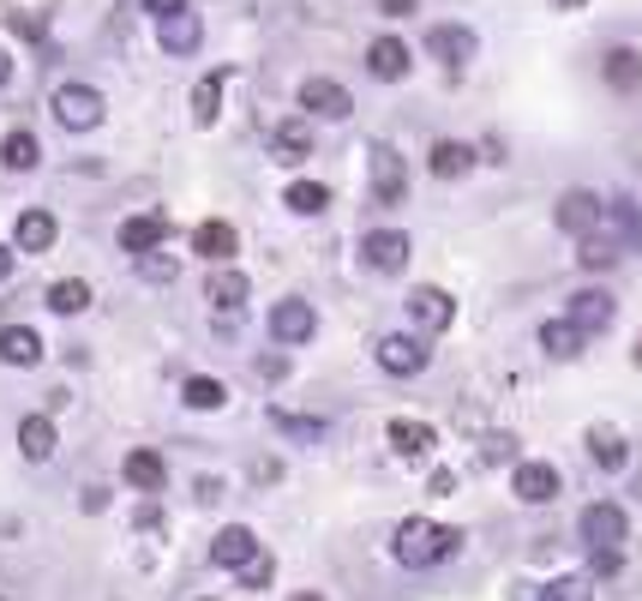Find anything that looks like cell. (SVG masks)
Instances as JSON below:
<instances>
[{
  "label": "cell",
  "instance_id": "obj_1",
  "mask_svg": "<svg viewBox=\"0 0 642 601\" xmlns=\"http://www.w3.org/2000/svg\"><path fill=\"white\" fill-rule=\"evenodd\" d=\"M457 548H462V530H451V523H432V518H409V523H397V541H391L397 565H409V571L444 565Z\"/></svg>",
  "mask_w": 642,
  "mask_h": 601
},
{
  "label": "cell",
  "instance_id": "obj_2",
  "mask_svg": "<svg viewBox=\"0 0 642 601\" xmlns=\"http://www.w3.org/2000/svg\"><path fill=\"white\" fill-rule=\"evenodd\" d=\"M49 109H54V121H61L67 133H91V127H102L109 102H102V91H97V84H61Z\"/></svg>",
  "mask_w": 642,
  "mask_h": 601
},
{
  "label": "cell",
  "instance_id": "obj_3",
  "mask_svg": "<svg viewBox=\"0 0 642 601\" xmlns=\"http://www.w3.org/2000/svg\"><path fill=\"white\" fill-rule=\"evenodd\" d=\"M312 331H319V313H312V301H301V296H282L277 307H271V337L282 349H301V343H312Z\"/></svg>",
  "mask_w": 642,
  "mask_h": 601
},
{
  "label": "cell",
  "instance_id": "obj_4",
  "mask_svg": "<svg viewBox=\"0 0 642 601\" xmlns=\"http://www.w3.org/2000/svg\"><path fill=\"white\" fill-rule=\"evenodd\" d=\"M379 368L384 373H397V379H414V373H427V361H432V349L421 343V337H409V331H391V337H379Z\"/></svg>",
  "mask_w": 642,
  "mask_h": 601
},
{
  "label": "cell",
  "instance_id": "obj_5",
  "mask_svg": "<svg viewBox=\"0 0 642 601\" xmlns=\"http://www.w3.org/2000/svg\"><path fill=\"white\" fill-rule=\"evenodd\" d=\"M511 488H516L522 505H552V500L564 493V481H559V469H552V463L516 458V463H511Z\"/></svg>",
  "mask_w": 642,
  "mask_h": 601
},
{
  "label": "cell",
  "instance_id": "obj_6",
  "mask_svg": "<svg viewBox=\"0 0 642 601\" xmlns=\"http://www.w3.org/2000/svg\"><path fill=\"white\" fill-rule=\"evenodd\" d=\"M624 535H631V518H624L619 500H594L582 511V541L589 548H624Z\"/></svg>",
  "mask_w": 642,
  "mask_h": 601
},
{
  "label": "cell",
  "instance_id": "obj_7",
  "mask_svg": "<svg viewBox=\"0 0 642 601\" xmlns=\"http://www.w3.org/2000/svg\"><path fill=\"white\" fill-rule=\"evenodd\" d=\"M427 54L457 72V67H469L474 54H481V37H474L469 24H432V31H427Z\"/></svg>",
  "mask_w": 642,
  "mask_h": 601
},
{
  "label": "cell",
  "instance_id": "obj_8",
  "mask_svg": "<svg viewBox=\"0 0 642 601\" xmlns=\"http://www.w3.org/2000/svg\"><path fill=\"white\" fill-rule=\"evenodd\" d=\"M601 217H606V204L594 199L589 187H571V193L559 199V211H552V223H559L564 234H576V241H582V234H594V229H601Z\"/></svg>",
  "mask_w": 642,
  "mask_h": 601
},
{
  "label": "cell",
  "instance_id": "obj_9",
  "mask_svg": "<svg viewBox=\"0 0 642 601\" xmlns=\"http://www.w3.org/2000/svg\"><path fill=\"white\" fill-rule=\"evenodd\" d=\"M301 109L319 114V121H349L354 97H349V84H337V79H307L301 84Z\"/></svg>",
  "mask_w": 642,
  "mask_h": 601
},
{
  "label": "cell",
  "instance_id": "obj_10",
  "mask_svg": "<svg viewBox=\"0 0 642 601\" xmlns=\"http://www.w3.org/2000/svg\"><path fill=\"white\" fill-rule=\"evenodd\" d=\"M361 253H367V266L379 271V277H397L402 266H409L414 247H409V234H402V229H372L367 241H361Z\"/></svg>",
  "mask_w": 642,
  "mask_h": 601
},
{
  "label": "cell",
  "instance_id": "obj_11",
  "mask_svg": "<svg viewBox=\"0 0 642 601\" xmlns=\"http://www.w3.org/2000/svg\"><path fill=\"white\" fill-rule=\"evenodd\" d=\"M409 193V169H402V157L391 144H372V199L379 204H402Z\"/></svg>",
  "mask_w": 642,
  "mask_h": 601
},
{
  "label": "cell",
  "instance_id": "obj_12",
  "mask_svg": "<svg viewBox=\"0 0 642 601\" xmlns=\"http://www.w3.org/2000/svg\"><path fill=\"white\" fill-rule=\"evenodd\" d=\"M409 319H414V331H427V337H439L444 325H451V319H457V301L451 296H444V289H414V296H409Z\"/></svg>",
  "mask_w": 642,
  "mask_h": 601
},
{
  "label": "cell",
  "instance_id": "obj_13",
  "mask_svg": "<svg viewBox=\"0 0 642 601\" xmlns=\"http://www.w3.org/2000/svg\"><path fill=\"white\" fill-rule=\"evenodd\" d=\"M192 253L204 259V266H229L234 253H241V234H234V223H222V217H211V223L192 229Z\"/></svg>",
  "mask_w": 642,
  "mask_h": 601
},
{
  "label": "cell",
  "instance_id": "obj_14",
  "mask_svg": "<svg viewBox=\"0 0 642 601\" xmlns=\"http://www.w3.org/2000/svg\"><path fill=\"white\" fill-rule=\"evenodd\" d=\"M612 313H619V307H612V296H606V289H576V296H571V313H564V319H571V325L576 331H606L612 325Z\"/></svg>",
  "mask_w": 642,
  "mask_h": 601
},
{
  "label": "cell",
  "instance_id": "obj_15",
  "mask_svg": "<svg viewBox=\"0 0 642 601\" xmlns=\"http://www.w3.org/2000/svg\"><path fill=\"white\" fill-rule=\"evenodd\" d=\"M252 553H259V535H252L247 523H229V530H217V541H211V565H222V571H241Z\"/></svg>",
  "mask_w": 642,
  "mask_h": 601
},
{
  "label": "cell",
  "instance_id": "obj_16",
  "mask_svg": "<svg viewBox=\"0 0 642 601\" xmlns=\"http://www.w3.org/2000/svg\"><path fill=\"white\" fill-rule=\"evenodd\" d=\"M61 223H54L49 211H24L19 223H12V253H49Z\"/></svg>",
  "mask_w": 642,
  "mask_h": 601
},
{
  "label": "cell",
  "instance_id": "obj_17",
  "mask_svg": "<svg viewBox=\"0 0 642 601\" xmlns=\"http://www.w3.org/2000/svg\"><path fill=\"white\" fill-rule=\"evenodd\" d=\"M247 296H252V283H247L241 271H229V266H217V271H211V283H204V301H211L217 313H241Z\"/></svg>",
  "mask_w": 642,
  "mask_h": 601
},
{
  "label": "cell",
  "instance_id": "obj_18",
  "mask_svg": "<svg viewBox=\"0 0 642 601\" xmlns=\"http://www.w3.org/2000/svg\"><path fill=\"white\" fill-rule=\"evenodd\" d=\"M589 458L601 469H624V463H631V439H624V428L594 421V428H589Z\"/></svg>",
  "mask_w": 642,
  "mask_h": 601
},
{
  "label": "cell",
  "instance_id": "obj_19",
  "mask_svg": "<svg viewBox=\"0 0 642 601\" xmlns=\"http://www.w3.org/2000/svg\"><path fill=\"white\" fill-rule=\"evenodd\" d=\"M367 72L372 79H384V84H397V79H409V42H397V37H379L367 49Z\"/></svg>",
  "mask_w": 642,
  "mask_h": 601
},
{
  "label": "cell",
  "instance_id": "obj_20",
  "mask_svg": "<svg viewBox=\"0 0 642 601\" xmlns=\"http://www.w3.org/2000/svg\"><path fill=\"white\" fill-rule=\"evenodd\" d=\"M169 241V217H127L121 223V253H157V247Z\"/></svg>",
  "mask_w": 642,
  "mask_h": 601
},
{
  "label": "cell",
  "instance_id": "obj_21",
  "mask_svg": "<svg viewBox=\"0 0 642 601\" xmlns=\"http://www.w3.org/2000/svg\"><path fill=\"white\" fill-rule=\"evenodd\" d=\"M199 37H204V24H199V12H174V19H157V42H162V49H169V54H192V49H199Z\"/></svg>",
  "mask_w": 642,
  "mask_h": 601
},
{
  "label": "cell",
  "instance_id": "obj_22",
  "mask_svg": "<svg viewBox=\"0 0 642 601\" xmlns=\"http://www.w3.org/2000/svg\"><path fill=\"white\" fill-rule=\"evenodd\" d=\"M427 169L439 174V181H462V174L474 169V144H462V139H439L427 151Z\"/></svg>",
  "mask_w": 642,
  "mask_h": 601
},
{
  "label": "cell",
  "instance_id": "obj_23",
  "mask_svg": "<svg viewBox=\"0 0 642 601\" xmlns=\"http://www.w3.org/2000/svg\"><path fill=\"white\" fill-rule=\"evenodd\" d=\"M121 475H127L132 493H162V481H169V463H162L157 451H127Z\"/></svg>",
  "mask_w": 642,
  "mask_h": 601
},
{
  "label": "cell",
  "instance_id": "obj_24",
  "mask_svg": "<svg viewBox=\"0 0 642 601\" xmlns=\"http://www.w3.org/2000/svg\"><path fill=\"white\" fill-rule=\"evenodd\" d=\"M54 445H61V433H54V415H24L19 421V451L31 463H49Z\"/></svg>",
  "mask_w": 642,
  "mask_h": 601
},
{
  "label": "cell",
  "instance_id": "obj_25",
  "mask_svg": "<svg viewBox=\"0 0 642 601\" xmlns=\"http://www.w3.org/2000/svg\"><path fill=\"white\" fill-rule=\"evenodd\" d=\"M0 361H7V368H37L42 337L31 325H0Z\"/></svg>",
  "mask_w": 642,
  "mask_h": 601
},
{
  "label": "cell",
  "instance_id": "obj_26",
  "mask_svg": "<svg viewBox=\"0 0 642 601\" xmlns=\"http://www.w3.org/2000/svg\"><path fill=\"white\" fill-rule=\"evenodd\" d=\"M271 151H277V163H307V157H312V127H307V114H294V121L277 127V133H271Z\"/></svg>",
  "mask_w": 642,
  "mask_h": 601
},
{
  "label": "cell",
  "instance_id": "obj_27",
  "mask_svg": "<svg viewBox=\"0 0 642 601\" xmlns=\"http://www.w3.org/2000/svg\"><path fill=\"white\" fill-rule=\"evenodd\" d=\"M582 343H589V331H576L571 319H546V325H541V349L552 361H576Z\"/></svg>",
  "mask_w": 642,
  "mask_h": 601
},
{
  "label": "cell",
  "instance_id": "obj_28",
  "mask_svg": "<svg viewBox=\"0 0 642 601\" xmlns=\"http://www.w3.org/2000/svg\"><path fill=\"white\" fill-rule=\"evenodd\" d=\"M391 445H397V458H427V451L439 445V433H432L427 421H414V415H397L391 421Z\"/></svg>",
  "mask_w": 642,
  "mask_h": 601
},
{
  "label": "cell",
  "instance_id": "obj_29",
  "mask_svg": "<svg viewBox=\"0 0 642 601\" xmlns=\"http://www.w3.org/2000/svg\"><path fill=\"white\" fill-rule=\"evenodd\" d=\"M0 163H7L12 174H31V169L42 163V144H37V133L12 127V133H7V144H0Z\"/></svg>",
  "mask_w": 642,
  "mask_h": 601
},
{
  "label": "cell",
  "instance_id": "obj_30",
  "mask_svg": "<svg viewBox=\"0 0 642 601\" xmlns=\"http://www.w3.org/2000/svg\"><path fill=\"white\" fill-rule=\"evenodd\" d=\"M271 428H277L282 439H294V445H319V439L331 433L319 415H289V409H271Z\"/></svg>",
  "mask_w": 642,
  "mask_h": 601
},
{
  "label": "cell",
  "instance_id": "obj_31",
  "mask_svg": "<svg viewBox=\"0 0 642 601\" xmlns=\"http://www.w3.org/2000/svg\"><path fill=\"white\" fill-rule=\"evenodd\" d=\"M601 72H606L612 91H636V84H642V49H612Z\"/></svg>",
  "mask_w": 642,
  "mask_h": 601
},
{
  "label": "cell",
  "instance_id": "obj_32",
  "mask_svg": "<svg viewBox=\"0 0 642 601\" xmlns=\"http://www.w3.org/2000/svg\"><path fill=\"white\" fill-rule=\"evenodd\" d=\"M222 84H229V72H211V79L192 84V121H199V127H211L222 114Z\"/></svg>",
  "mask_w": 642,
  "mask_h": 601
},
{
  "label": "cell",
  "instance_id": "obj_33",
  "mask_svg": "<svg viewBox=\"0 0 642 601\" xmlns=\"http://www.w3.org/2000/svg\"><path fill=\"white\" fill-rule=\"evenodd\" d=\"M282 204H289L294 217H319V211H331V187L324 181H294L289 193H282Z\"/></svg>",
  "mask_w": 642,
  "mask_h": 601
},
{
  "label": "cell",
  "instance_id": "obj_34",
  "mask_svg": "<svg viewBox=\"0 0 642 601\" xmlns=\"http://www.w3.org/2000/svg\"><path fill=\"white\" fill-rule=\"evenodd\" d=\"M49 307L61 319L84 313V307H91V283H84V277H61V283H49Z\"/></svg>",
  "mask_w": 642,
  "mask_h": 601
},
{
  "label": "cell",
  "instance_id": "obj_35",
  "mask_svg": "<svg viewBox=\"0 0 642 601\" xmlns=\"http://www.w3.org/2000/svg\"><path fill=\"white\" fill-rule=\"evenodd\" d=\"M181 403L187 409H222V403H229V385L211 379V373H192L187 385H181Z\"/></svg>",
  "mask_w": 642,
  "mask_h": 601
},
{
  "label": "cell",
  "instance_id": "obj_36",
  "mask_svg": "<svg viewBox=\"0 0 642 601\" xmlns=\"http://www.w3.org/2000/svg\"><path fill=\"white\" fill-rule=\"evenodd\" d=\"M606 217H612V229H619V247L642 253V211H636V199H612Z\"/></svg>",
  "mask_w": 642,
  "mask_h": 601
},
{
  "label": "cell",
  "instance_id": "obj_37",
  "mask_svg": "<svg viewBox=\"0 0 642 601\" xmlns=\"http://www.w3.org/2000/svg\"><path fill=\"white\" fill-rule=\"evenodd\" d=\"M619 253H624V247H619V241H606V234H582L576 266H582V271H612V266H619Z\"/></svg>",
  "mask_w": 642,
  "mask_h": 601
},
{
  "label": "cell",
  "instance_id": "obj_38",
  "mask_svg": "<svg viewBox=\"0 0 642 601\" xmlns=\"http://www.w3.org/2000/svg\"><path fill=\"white\" fill-rule=\"evenodd\" d=\"M234 578H241V590H271V578H277V560H271V553H252V560L241 565V571H234Z\"/></svg>",
  "mask_w": 642,
  "mask_h": 601
},
{
  "label": "cell",
  "instance_id": "obj_39",
  "mask_svg": "<svg viewBox=\"0 0 642 601\" xmlns=\"http://www.w3.org/2000/svg\"><path fill=\"white\" fill-rule=\"evenodd\" d=\"M139 277L144 283H174V277H181V259H169L157 247V253H139Z\"/></svg>",
  "mask_w": 642,
  "mask_h": 601
},
{
  "label": "cell",
  "instance_id": "obj_40",
  "mask_svg": "<svg viewBox=\"0 0 642 601\" xmlns=\"http://www.w3.org/2000/svg\"><path fill=\"white\" fill-rule=\"evenodd\" d=\"M541 601H594V590H589V578H552Z\"/></svg>",
  "mask_w": 642,
  "mask_h": 601
},
{
  "label": "cell",
  "instance_id": "obj_41",
  "mask_svg": "<svg viewBox=\"0 0 642 601\" xmlns=\"http://www.w3.org/2000/svg\"><path fill=\"white\" fill-rule=\"evenodd\" d=\"M589 553H594V560H589L594 578H619V571H624V548H589Z\"/></svg>",
  "mask_w": 642,
  "mask_h": 601
},
{
  "label": "cell",
  "instance_id": "obj_42",
  "mask_svg": "<svg viewBox=\"0 0 642 601\" xmlns=\"http://www.w3.org/2000/svg\"><path fill=\"white\" fill-rule=\"evenodd\" d=\"M481 458H486V463H511V458H516V439H511V433H492L486 445H481Z\"/></svg>",
  "mask_w": 642,
  "mask_h": 601
},
{
  "label": "cell",
  "instance_id": "obj_43",
  "mask_svg": "<svg viewBox=\"0 0 642 601\" xmlns=\"http://www.w3.org/2000/svg\"><path fill=\"white\" fill-rule=\"evenodd\" d=\"M144 12L151 19H174V12H187V0H144Z\"/></svg>",
  "mask_w": 642,
  "mask_h": 601
},
{
  "label": "cell",
  "instance_id": "obj_44",
  "mask_svg": "<svg viewBox=\"0 0 642 601\" xmlns=\"http://www.w3.org/2000/svg\"><path fill=\"white\" fill-rule=\"evenodd\" d=\"M217 500H222V481L204 475V481H199V505H217Z\"/></svg>",
  "mask_w": 642,
  "mask_h": 601
},
{
  "label": "cell",
  "instance_id": "obj_45",
  "mask_svg": "<svg viewBox=\"0 0 642 601\" xmlns=\"http://www.w3.org/2000/svg\"><path fill=\"white\" fill-rule=\"evenodd\" d=\"M12 266H19V253H12L7 241H0V283H7V277H12Z\"/></svg>",
  "mask_w": 642,
  "mask_h": 601
},
{
  "label": "cell",
  "instance_id": "obj_46",
  "mask_svg": "<svg viewBox=\"0 0 642 601\" xmlns=\"http://www.w3.org/2000/svg\"><path fill=\"white\" fill-rule=\"evenodd\" d=\"M259 373H264V379H282V373H289V361L271 355V361H259Z\"/></svg>",
  "mask_w": 642,
  "mask_h": 601
},
{
  "label": "cell",
  "instance_id": "obj_47",
  "mask_svg": "<svg viewBox=\"0 0 642 601\" xmlns=\"http://www.w3.org/2000/svg\"><path fill=\"white\" fill-rule=\"evenodd\" d=\"M384 12H391V19H409V12H414V0H384Z\"/></svg>",
  "mask_w": 642,
  "mask_h": 601
},
{
  "label": "cell",
  "instance_id": "obj_48",
  "mask_svg": "<svg viewBox=\"0 0 642 601\" xmlns=\"http://www.w3.org/2000/svg\"><path fill=\"white\" fill-rule=\"evenodd\" d=\"M12 79V61H7V49H0V84H7Z\"/></svg>",
  "mask_w": 642,
  "mask_h": 601
},
{
  "label": "cell",
  "instance_id": "obj_49",
  "mask_svg": "<svg viewBox=\"0 0 642 601\" xmlns=\"http://www.w3.org/2000/svg\"><path fill=\"white\" fill-rule=\"evenodd\" d=\"M289 601H324V595H319V590H294Z\"/></svg>",
  "mask_w": 642,
  "mask_h": 601
},
{
  "label": "cell",
  "instance_id": "obj_50",
  "mask_svg": "<svg viewBox=\"0 0 642 601\" xmlns=\"http://www.w3.org/2000/svg\"><path fill=\"white\" fill-rule=\"evenodd\" d=\"M636 368H642V337H636Z\"/></svg>",
  "mask_w": 642,
  "mask_h": 601
},
{
  "label": "cell",
  "instance_id": "obj_51",
  "mask_svg": "<svg viewBox=\"0 0 642 601\" xmlns=\"http://www.w3.org/2000/svg\"><path fill=\"white\" fill-rule=\"evenodd\" d=\"M559 7H582V0H559Z\"/></svg>",
  "mask_w": 642,
  "mask_h": 601
},
{
  "label": "cell",
  "instance_id": "obj_52",
  "mask_svg": "<svg viewBox=\"0 0 642 601\" xmlns=\"http://www.w3.org/2000/svg\"><path fill=\"white\" fill-rule=\"evenodd\" d=\"M636 500H642V475H636Z\"/></svg>",
  "mask_w": 642,
  "mask_h": 601
}]
</instances>
